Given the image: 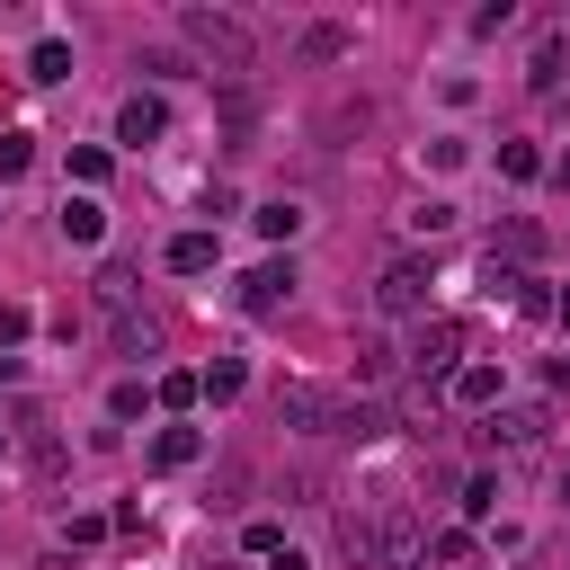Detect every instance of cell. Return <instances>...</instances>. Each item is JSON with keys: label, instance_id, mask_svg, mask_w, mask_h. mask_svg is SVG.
I'll list each match as a JSON object with an SVG mask.
<instances>
[{"label": "cell", "instance_id": "1", "mask_svg": "<svg viewBox=\"0 0 570 570\" xmlns=\"http://www.w3.org/2000/svg\"><path fill=\"white\" fill-rule=\"evenodd\" d=\"M178 36H187L205 62H223V71H249V62H258L249 27H240V18H223V9H178Z\"/></svg>", "mask_w": 570, "mask_h": 570}, {"label": "cell", "instance_id": "2", "mask_svg": "<svg viewBox=\"0 0 570 570\" xmlns=\"http://www.w3.org/2000/svg\"><path fill=\"white\" fill-rule=\"evenodd\" d=\"M428 285H436L428 258H392V267L374 276V312H383V321H410V312H428Z\"/></svg>", "mask_w": 570, "mask_h": 570}, {"label": "cell", "instance_id": "3", "mask_svg": "<svg viewBox=\"0 0 570 570\" xmlns=\"http://www.w3.org/2000/svg\"><path fill=\"white\" fill-rule=\"evenodd\" d=\"M454 356H463V321H428V330L410 338V356H401V365L428 383V374H454Z\"/></svg>", "mask_w": 570, "mask_h": 570}, {"label": "cell", "instance_id": "4", "mask_svg": "<svg viewBox=\"0 0 570 570\" xmlns=\"http://www.w3.org/2000/svg\"><path fill=\"white\" fill-rule=\"evenodd\" d=\"M276 419H285V428H303V436H321V428L338 419V401H330L321 383H285V392H276Z\"/></svg>", "mask_w": 570, "mask_h": 570}, {"label": "cell", "instance_id": "5", "mask_svg": "<svg viewBox=\"0 0 570 570\" xmlns=\"http://www.w3.org/2000/svg\"><path fill=\"white\" fill-rule=\"evenodd\" d=\"M160 134H169V107H160V98H125V107H116V142H125V151H151Z\"/></svg>", "mask_w": 570, "mask_h": 570}, {"label": "cell", "instance_id": "6", "mask_svg": "<svg viewBox=\"0 0 570 570\" xmlns=\"http://www.w3.org/2000/svg\"><path fill=\"white\" fill-rule=\"evenodd\" d=\"M294 294V258H258L249 276H240V312H276Z\"/></svg>", "mask_w": 570, "mask_h": 570}, {"label": "cell", "instance_id": "7", "mask_svg": "<svg viewBox=\"0 0 570 570\" xmlns=\"http://www.w3.org/2000/svg\"><path fill=\"white\" fill-rule=\"evenodd\" d=\"M543 428H552L543 410H490V419H481V436L508 445V454H517V445H543Z\"/></svg>", "mask_w": 570, "mask_h": 570}, {"label": "cell", "instance_id": "8", "mask_svg": "<svg viewBox=\"0 0 570 570\" xmlns=\"http://www.w3.org/2000/svg\"><path fill=\"white\" fill-rule=\"evenodd\" d=\"M62 240H71V249H98V240H107V205H98V196H62Z\"/></svg>", "mask_w": 570, "mask_h": 570}, {"label": "cell", "instance_id": "9", "mask_svg": "<svg viewBox=\"0 0 570 570\" xmlns=\"http://www.w3.org/2000/svg\"><path fill=\"white\" fill-rule=\"evenodd\" d=\"M196 454H205V428H160V436H151V463H160V472H187Z\"/></svg>", "mask_w": 570, "mask_h": 570}, {"label": "cell", "instance_id": "10", "mask_svg": "<svg viewBox=\"0 0 570 570\" xmlns=\"http://www.w3.org/2000/svg\"><path fill=\"white\" fill-rule=\"evenodd\" d=\"M534 249H543V232H534V223H508V232L490 240V267H517V276H525V258H534Z\"/></svg>", "mask_w": 570, "mask_h": 570}, {"label": "cell", "instance_id": "11", "mask_svg": "<svg viewBox=\"0 0 570 570\" xmlns=\"http://www.w3.org/2000/svg\"><path fill=\"white\" fill-rule=\"evenodd\" d=\"M214 267V232H178L169 240V276H205Z\"/></svg>", "mask_w": 570, "mask_h": 570}, {"label": "cell", "instance_id": "12", "mask_svg": "<svg viewBox=\"0 0 570 570\" xmlns=\"http://www.w3.org/2000/svg\"><path fill=\"white\" fill-rule=\"evenodd\" d=\"M454 401H463V410H490V401H499V374H490V365H454Z\"/></svg>", "mask_w": 570, "mask_h": 570}, {"label": "cell", "instance_id": "13", "mask_svg": "<svg viewBox=\"0 0 570 570\" xmlns=\"http://www.w3.org/2000/svg\"><path fill=\"white\" fill-rule=\"evenodd\" d=\"M27 80H71V45H62V36H45V45L27 53Z\"/></svg>", "mask_w": 570, "mask_h": 570}, {"label": "cell", "instance_id": "14", "mask_svg": "<svg viewBox=\"0 0 570 570\" xmlns=\"http://www.w3.org/2000/svg\"><path fill=\"white\" fill-rule=\"evenodd\" d=\"M151 347H160L151 312H125V321H116V356H151Z\"/></svg>", "mask_w": 570, "mask_h": 570}, {"label": "cell", "instance_id": "15", "mask_svg": "<svg viewBox=\"0 0 570 570\" xmlns=\"http://www.w3.org/2000/svg\"><path fill=\"white\" fill-rule=\"evenodd\" d=\"M392 374H401V356L383 338H356V383H392Z\"/></svg>", "mask_w": 570, "mask_h": 570}, {"label": "cell", "instance_id": "16", "mask_svg": "<svg viewBox=\"0 0 570 570\" xmlns=\"http://www.w3.org/2000/svg\"><path fill=\"white\" fill-rule=\"evenodd\" d=\"M240 383H249V365H240V356H223L214 374H196V392H205V401H240Z\"/></svg>", "mask_w": 570, "mask_h": 570}, {"label": "cell", "instance_id": "17", "mask_svg": "<svg viewBox=\"0 0 570 570\" xmlns=\"http://www.w3.org/2000/svg\"><path fill=\"white\" fill-rule=\"evenodd\" d=\"M98 303L107 312H134V267H98Z\"/></svg>", "mask_w": 570, "mask_h": 570}, {"label": "cell", "instance_id": "18", "mask_svg": "<svg viewBox=\"0 0 570 570\" xmlns=\"http://www.w3.org/2000/svg\"><path fill=\"white\" fill-rule=\"evenodd\" d=\"M27 160H36V134H0V187L27 178Z\"/></svg>", "mask_w": 570, "mask_h": 570}, {"label": "cell", "instance_id": "19", "mask_svg": "<svg viewBox=\"0 0 570 570\" xmlns=\"http://www.w3.org/2000/svg\"><path fill=\"white\" fill-rule=\"evenodd\" d=\"M534 169H543L534 142H499V178H534Z\"/></svg>", "mask_w": 570, "mask_h": 570}, {"label": "cell", "instance_id": "20", "mask_svg": "<svg viewBox=\"0 0 570 570\" xmlns=\"http://www.w3.org/2000/svg\"><path fill=\"white\" fill-rule=\"evenodd\" d=\"M294 223H303V205H285V196L258 205V232H267V240H294Z\"/></svg>", "mask_w": 570, "mask_h": 570}, {"label": "cell", "instance_id": "21", "mask_svg": "<svg viewBox=\"0 0 570 570\" xmlns=\"http://www.w3.org/2000/svg\"><path fill=\"white\" fill-rule=\"evenodd\" d=\"M240 543H249L258 561H276V552H285V525H276V517H249V534H240Z\"/></svg>", "mask_w": 570, "mask_h": 570}, {"label": "cell", "instance_id": "22", "mask_svg": "<svg viewBox=\"0 0 570 570\" xmlns=\"http://www.w3.org/2000/svg\"><path fill=\"white\" fill-rule=\"evenodd\" d=\"M303 53H312V62H338V53H347V27H312Z\"/></svg>", "mask_w": 570, "mask_h": 570}, {"label": "cell", "instance_id": "23", "mask_svg": "<svg viewBox=\"0 0 570 570\" xmlns=\"http://www.w3.org/2000/svg\"><path fill=\"white\" fill-rule=\"evenodd\" d=\"M205 392H196V374H160V410H196Z\"/></svg>", "mask_w": 570, "mask_h": 570}, {"label": "cell", "instance_id": "24", "mask_svg": "<svg viewBox=\"0 0 570 570\" xmlns=\"http://www.w3.org/2000/svg\"><path fill=\"white\" fill-rule=\"evenodd\" d=\"M490 508H499V481L472 472V481H463V517H490Z\"/></svg>", "mask_w": 570, "mask_h": 570}, {"label": "cell", "instance_id": "25", "mask_svg": "<svg viewBox=\"0 0 570 570\" xmlns=\"http://www.w3.org/2000/svg\"><path fill=\"white\" fill-rule=\"evenodd\" d=\"M428 552H436V561H445V570H454V561H472V525H445V534H436V543H428Z\"/></svg>", "mask_w": 570, "mask_h": 570}, {"label": "cell", "instance_id": "26", "mask_svg": "<svg viewBox=\"0 0 570 570\" xmlns=\"http://www.w3.org/2000/svg\"><path fill=\"white\" fill-rule=\"evenodd\" d=\"M71 178H80V187H98V178H107V151H98V142H80V151H71Z\"/></svg>", "mask_w": 570, "mask_h": 570}, {"label": "cell", "instance_id": "27", "mask_svg": "<svg viewBox=\"0 0 570 570\" xmlns=\"http://www.w3.org/2000/svg\"><path fill=\"white\" fill-rule=\"evenodd\" d=\"M445 223H454V205H445V196H428V205L410 214V232H445Z\"/></svg>", "mask_w": 570, "mask_h": 570}, {"label": "cell", "instance_id": "28", "mask_svg": "<svg viewBox=\"0 0 570 570\" xmlns=\"http://www.w3.org/2000/svg\"><path fill=\"white\" fill-rule=\"evenodd\" d=\"M27 330H36V321H27V312H18V303H0V347H18V338H27Z\"/></svg>", "mask_w": 570, "mask_h": 570}, {"label": "cell", "instance_id": "29", "mask_svg": "<svg viewBox=\"0 0 570 570\" xmlns=\"http://www.w3.org/2000/svg\"><path fill=\"white\" fill-rule=\"evenodd\" d=\"M267 570H303V552H276V561H267Z\"/></svg>", "mask_w": 570, "mask_h": 570}, {"label": "cell", "instance_id": "30", "mask_svg": "<svg viewBox=\"0 0 570 570\" xmlns=\"http://www.w3.org/2000/svg\"><path fill=\"white\" fill-rule=\"evenodd\" d=\"M552 178H561V187H570V151H561V160H552Z\"/></svg>", "mask_w": 570, "mask_h": 570}, {"label": "cell", "instance_id": "31", "mask_svg": "<svg viewBox=\"0 0 570 570\" xmlns=\"http://www.w3.org/2000/svg\"><path fill=\"white\" fill-rule=\"evenodd\" d=\"M552 312H561V330H570V294H561V303H552Z\"/></svg>", "mask_w": 570, "mask_h": 570}, {"label": "cell", "instance_id": "32", "mask_svg": "<svg viewBox=\"0 0 570 570\" xmlns=\"http://www.w3.org/2000/svg\"><path fill=\"white\" fill-rule=\"evenodd\" d=\"M561 508H570V463H561Z\"/></svg>", "mask_w": 570, "mask_h": 570}]
</instances>
